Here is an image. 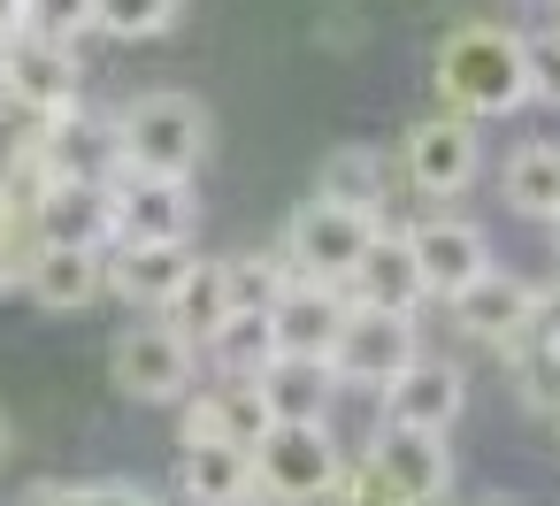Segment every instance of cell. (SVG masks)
Returning a JSON list of instances; mask_svg holds the SVG:
<instances>
[{
	"label": "cell",
	"mask_w": 560,
	"mask_h": 506,
	"mask_svg": "<svg viewBox=\"0 0 560 506\" xmlns=\"http://www.w3.org/2000/svg\"><path fill=\"white\" fill-rule=\"evenodd\" d=\"M24 292L47 315H85L93 299H108V254H93V246H39L32 269H24Z\"/></svg>",
	"instance_id": "18"
},
{
	"label": "cell",
	"mask_w": 560,
	"mask_h": 506,
	"mask_svg": "<svg viewBox=\"0 0 560 506\" xmlns=\"http://www.w3.org/2000/svg\"><path fill=\"white\" fill-rule=\"evenodd\" d=\"M200 361L215 368V376H261L269 361H277V330H269V315H223V330L200 345Z\"/></svg>",
	"instance_id": "28"
},
{
	"label": "cell",
	"mask_w": 560,
	"mask_h": 506,
	"mask_svg": "<svg viewBox=\"0 0 560 506\" xmlns=\"http://www.w3.org/2000/svg\"><path fill=\"white\" fill-rule=\"evenodd\" d=\"M24 32V0H0V47H9Z\"/></svg>",
	"instance_id": "37"
},
{
	"label": "cell",
	"mask_w": 560,
	"mask_h": 506,
	"mask_svg": "<svg viewBox=\"0 0 560 506\" xmlns=\"http://www.w3.org/2000/svg\"><path fill=\"white\" fill-rule=\"evenodd\" d=\"M246 452H254V498L261 506H323L353 460L330 422H269Z\"/></svg>",
	"instance_id": "3"
},
{
	"label": "cell",
	"mask_w": 560,
	"mask_h": 506,
	"mask_svg": "<svg viewBox=\"0 0 560 506\" xmlns=\"http://www.w3.org/2000/svg\"><path fill=\"white\" fill-rule=\"evenodd\" d=\"M0 108H9V55H0Z\"/></svg>",
	"instance_id": "39"
},
{
	"label": "cell",
	"mask_w": 560,
	"mask_h": 506,
	"mask_svg": "<svg viewBox=\"0 0 560 506\" xmlns=\"http://www.w3.org/2000/svg\"><path fill=\"white\" fill-rule=\"evenodd\" d=\"M407 254H415V276H422V299H453L460 284H476L491 269V238L460 215H422L399 231Z\"/></svg>",
	"instance_id": "13"
},
{
	"label": "cell",
	"mask_w": 560,
	"mask_h": 506,
	"mask_svg": "<svg viewBox=\"0 0 560 506\" xmlns=\"http://www.w3.org/2000/svg\"><path fill=\"white\" fill-rule=\"evenodd\" d=\"M338 292L361 315H422V276H415V254H407V238L392 223L361 246V261H353V276Z\"/></svg>",
	"instance_id": "16"
},
{
	"label": "cell",
	"mask_w": 560,
	"mask_h": 506,
	"mask_svg": "<svg viewBox=\"0 0 560 506\" xmlns=\"http://www.w3.org/2000/svg\"><path fill=\"white\" fill-rule=\"evenodd\" d=\"M537 330L560 338V284H545V299H537Z\"/></svg>",
	"instance_id": "36"
},
{
	"label": "cell",
	"mask_w": 560,
	"mask_h": 506,
	"mask_svg": "<svg viewBox=\"0 0 560 506\" xmlns=\"http://www.w3.org/2000/svg\"><path fill=\"white\" fill-rule=\"evenodd\" d=\"M177 24V0H93V32L108 39H162Z\"/></svg>",
	"instance_id": "30"
},
{
	"label": "cell",
	"mask_w": 560,
	"mask_h": 506,
	"mask_svg": "<svg viewBox=\"0 0 560 506\" xmlns=\"http://www.w3.org/2000/svg\"><path fill=\"white\" fill-rule=\"evenodd\" d=\"M192 261H200V254H192V238H162V246H108V292H116L131 315H162Z\"/></svg>",
	"instance_id": "17"
},
{
	"label": "cell",
	"mask_w": 560,
	"mask_h": 506,
	"mask_svg": "<svg viewBox=\"0 0 560 506\" xmlns=\"http://www.w3.org/2000/svg\"><path fill=\"white\" fill-rule=\"evenodd\" d=\"M422 353V330H415V315H346V330L330 338V353H323V368H330V384L338 391H384L407 361Z\"/></svg>",
	"instance_id": "6"
},
{
	"label": "cell",
	"mask_w": 560,
	"mask_h": 506,
	"mask_svg": "<svg viewBox=\"0 0 560 506\" xmlns=\"http://www.w3.org/2000/svg\"><path fill=\"white\" fill-rule=\"evenodd\" d=\"M9 445H16V429H9V414H0V468H9Z\"/></svg>",
	"instance_id": "38"
},
{
	"label": "cell",
	"mask_w": 560,
	"mask_h": 506,
	"mask_svg": "<svg viewBox=\"0 0 560 506\" xmlns=\"http://www.w3.org/2000/svg\"><path fill=\"white\" fill-rule=\"evenodd\" d=\"M330 498H338V506H415V498H399V491H392L361 452L346 460V475H338V491H330Z\"/></svg>",
	"instance_id": "34"
},
{
	"label": "cell",
	"mask_w": 560,
	"mask_h": 506,
	"mask_svg": "<svg viewBox=\"0 0 560 506\" xmlns=\"http://www.w3.org/2000/svg\"><path fill=\"white\" fill-rule=\"evenodd\" d=\"M460 407H468V376H460V361H438V353H415V361L376 391V422H392V429H430V437H453Z\"/></svg>",
	"instance_id": "12"
},
{
	"label": "cell",
	"mask_w": 560,
	"mask_h": 506,
	"mask_svg": "<svg viewBox=\"0 0 560 506\" xmlns=\"http://www.w3.org/2000/svg\"><path fill=\"white\" fill-rule=\"evenodd\" d=\"M24 32L78 47V32H93V0H24Z\"/></svg>",
	"instance_id": "32"
},
{
	"label": "cell",
	"mask_w": 560,
	"mask_h": 506,
	"mask_svg": "<svg viewBox=\"0 0 560 506\" xmlns=\"http://www.w3.org/2000/svg\"><path fill=\"white\" fill-rule=\"evenodd\" d=\"M192 177H139V169H116L108 177V223L116 238L108 246H162V238H192Z\"/></svg>",
	"instance_id": "10"
},
{
	"label": "cell",
	"mask_w": 560,
	"mask_h": 506,
	"mask_svg": "<svg viewBox=\"0 0 560 506\" xmlns=\"http://www.w3.org/2000/svg\"><path fill=\"white\" fill-rule=\"evenodd\" d=\"M0 55H9V108H16V116L47 123V116H70V108L85 101V62H78L70 39L16 32Z\"/></svg>",
	"instance_id": "8"
},
{
	"label": "cell",
	"mask_w": 560,
	"mask_h": 506,
	"mask_svg": "<svg viewBox=\"0 0 560 506\" xmlns=\"http://www.w3.org/2000/svg\"><path fill=\"white\" fill-rule=\"evenodd\" d=\"M62 506H170V498L147 491V483H131V475H93V483H70Z\"/></svg>",
	"instance_id": "33"
},
{
	"label": "cell",
	"mask_w": 560,
	"mask_h": 506,
	"mask_svg": "<svg viewBox=\"0 0 560 506\" xmlns=\"http://www.w3.org/2000/svg\"><path fill=\"white\" fill-rule=\"evenodd\" d=\"M346 315H353V307H346V292H338V284H307V276H300V284L269 307L277 353H315V361H323V353H330V338L346 330Z\"/></svg>",
	"instance_id": "22"
},
{
	"label": "cell",
	"mask_w": 560,
	"mask_h": 506,
	"mask_svg": "<svg viewBox=\"0 0 560 506\" xmlns=\"http://www.w3.org/2000/svg\"><path fill=\"white\" fill-rule=\"evenodd\" d=\"M124 162H116V131L108 116H93L85 101L70 116H47L32 123V177L39 185H108Z\"/></svg>",
	"instance_id": "9"
},
{
	"label": "cell",
	"mask_w": 560,
	"mask_h": 506,
	"mask_svg": "<svg viewBox=\"0 0 560 506\" xmlns=\"http://www.w3.org/2000/svg\"><path fill=\"white\" fill-rule=\"evenodd\" d=\"M32 223H39V246H93V254H108V238H116L108 185H39L32 192Z\"/></svg>",
	"instance_id": "20"
},
{
	"label": "cell",
	"mask_w": 560,
	"mask_h": 506,
	"mask_svg": "<svg viewBox=\"0 0 560 506\" xmlns=\"http://www.w3.org/2000/svg\"><path fill=\"white\" fill-rule=\"evenodd\" d=\"M292 284H300V269L284 261V246H246V254H231V261H223L231 315H269Z\"/></svg>",
	"instance_id": "26"
},
{
	"label": "cell",
	"mask_w": 560,
	"mask_h": 506,
	"mask_svg": "<svg viewBox=\"0 0 560 506\" xmlns=\"http://www.w3.org/2000/svg\"><path fill=\"white\" fill-rule=\"evenodd\" d=\"M361 460H369L399 498H415V506H445V498H453V445L430 437V429H392V422H376V437H369Z\"/></svg>",
	"instance_id": "14"
},
{
	"label": "cell",
	"mask_w": 560,
	"mask_h": 506,
	"mask_svg": "<svg viewBox=\"0 0 560 506\" xmlns=\"http://www.w3.org/2000/svg\"><path fill=\"white\" fill-rule=\"evenodd\" d=\"M545 231H552V261H560V215H552V223H545Z\"/></svg>",
	"instance_id": "40"
},
{
	"label": "cell",
	"mask_w": 560,
	"mask_h": 506,
	"mask_svg": "<svg viewBox=\"0 0 560 506\" xmlns=\"http://www.w3.org/2000/svg\"><path fill=\"white\" fill-rule=\"evenodd\" d=\"M384 223H369V215H346V208H330V200H307V208H292V223H284V261L307 276V284H346L353 276V261H361V246L376 238Z\"/></svg>",
	"instance_id": "11"
},
{
	"label": "cell",
	"mask_w": 560,
	"mask_h": 506,
	"mask_svg": "<svg viewBox=\"0 0 560 506\" xmlns=\"http://www.w3.org/2000/svg\"><path fill=\"white\" fill-rule=\"evenodd\" d=\"M522 85L529 101L560 108V32H522Z\"/></svg>",
	"instance_id": "31"
},
{
	"label": "cell",
	"mask_w": 560,
	"mask_h": 506,
	"mask_svg": "<svg viewBox=\"0 0 560 506\" xmlns=\"http://www.w3.org/2000/svg\"><path fill=\"white\" fill-rule=\"evenodd\" d=\"M499 361H506V376H514V399H522L529 414H552V399H560V338L529 330V338H514Z\"/></svg>",
	"instance_id": "29"
},
{
	"label": "cell",
	"mask_w": 560,
	"mask_h": 506,
	"mask_svg": "<svg viewBox=\"0 0 560 506\" xmlns=\"http://www.w3.org/2000/svg\"><path fill=\"white\" fill-rule=\"evenodd\" d=\"M254 391H261L269 422H330V407H338V384H330V368L315 353H277L254 376Z\"/></svg>",
	"instance_id": "23"
},
{
	"label": "cell",
	"mask_w": 560,
	"mask_h": 506,
	"mask_svg": "<svg viewBox=\"0 0 560 506\" xmlns=\"http://www.w3.org/2000/svg\"><path fill=\"white\" fill-rule=\"evenodd\" d=\"M476 169H483L476 123H460V116H445V108L407 123V139H399V177H407L422 200H460V192L476 185Z\"/></svg>",
	"instance_id": "5"
},
{
	"label": "cell",
	"mask_w": 560,
	"mask_h": 506,
	"mask_svg": "<svg viewBox=\"0 0 560 506\" xmlns=\"http://www.w3.org/2000/svg\"><path fill=\"white\" fill-rule=\"evenodd\" d=\"M499 200L522 223H552L560 215V139H522L499 169Z\"/></svg>",
	"instance_id": "24"
},
{
	"label": "cell",
	"mask_w": 560,
	"mask_h": 506,
	"mask_svg": "<svg viewBox=\"0 0 560 506\" xmlns=\"http://www.w3.org/2000/svg\"><path fill=\"white\" fill-rule=\"evenodd\" d=\"M62 498H70V483H62V475H39V483H24V491H16V506H62Z\"/></svg>",
	"instance_id": "35"
},
{
	"label": "cell",
	"mask_w": 560,
	"mask_h": 506,
	"mask_svg": "<svg viewBox=\"0 0 560 506\" xmlns=\"http://www.w3.org/2000/svg\"><path fill=\"white\" fill-rule=\"evenodd\" d=\"M177 491H185V506H261L254 498V452L215 445V437L177 445Z\"/></svg>",
	"instance_id": "19"
},
{
	"label": "cell",
	"mask_w": 560,
	"mask_h": 506,
	"mask_svg": "<svg viewBox=\"0 0 560 506\" xmlns=\"http://www.w3.org/2000/svg\"><path fill=\"white\" fill-rule=\"evenodd\" d=\"M552 422H560V399H552Z\"/></svg>",
	"instance_id": "41"
},
{
	"label": "cell",
	"mask_w": 560,
	"mask_h": 506,
	"mask_svg": "<svg viewBox=\"0 0 560 506\" xmlns=\"http://www.w3.org/2000/svg\"><path fill=\"white\" fill-rule=\"evenodd\" d=\"M537 299H545V284L537 276H522V269H483L476 284H460L453 299H445V315H453V330L460 338H476V345H491V353H506L514 338H529L537 330Z\"/></svg>",
	"instance_id": "7"
},
{
	"label": "cell",
	"mask_w": 560,
	"mask_h": 506,
	"mask_svg": "<svg viewBox=\"0 0 560 506\" xmlns=\"http://www.w3.org/2000/svg\"><path fill=\"white\" fill-rule=\"evenodd\" d=\"M430 78H438V108L460 116V123H491V116L529 108V85H522V32H506V24H460V32L438 47Z\"/></svg>",
	"instance_id": "1"
},
{
	"label": "cell",
	"mask_w": 560,
	"mask_h": 506,
	"mask_svg": "<svg viewBox=\"0 0 560 506\" xmlns=\"http://www.w3.org/2000/svg\"><path fill=\"white\" fill-rule=\"evenodd\" d=\"M315 200L346 208V215H369V223H392V162L376 146H330L323 169H315Z\"/></svg>",
	"instance_id": "21"
},
{
	"label": "cell",
	"mask_w": 560,
	"mask_h": 506,
	"mask_svg": "<svg viewBox=\"0 0 560 506\" xmlns=\"http://www.w3.org/2000/svg\"><path fill=\"white\" fill-rule=\"evenodd\" d=\"M108 376H116V391L139 399V407H177V399L200 384V345H185L162 315H147V322L116 330Z\"/></svg>",
	"instance_id": "4"
},
{
	"label": "cell",
	"mask_w": 560,
	"mask_h": 506,
	"mask_svg": "<svg viewBox=\"0 0 560 506\" xmlns=\"http://www.w3.org/2000/svg\"><path fill=\"white\" fill-rule=\"evenodd\" d=\"M223 315H231V292H223V261H192L185 269V284L170 292V307H162V322L185 338V345H208L215 330H223Z\"/></svg>",
	"instance_id": "27"
},
{
	"label": "cell",
	"mask_w": 560,
	"mask_h": 506,
	"mask_svg": "<svg viewBox=\"0 0 560 506\" xmlns=\"http://www.w3.org/2000/svg\"><path fill=\"white\" fill-rule=\"evenodd\" d=\"M177 407H185V414H177V445H192V437L254 445V437L269 429V407H261V391H254L246 376H200Z\"/></svg>",
	"instance_id": "15"
},
{
	"label": "cell",
	"mask_w": 560,
	"mask_h": 506,
	"mask_svg": "<svg viewBox=\"0 0 560 506\" xmlns=\"http://www.w3.org/2000/svg\"><path fill=\"white\" fill-rule=\"evenodd\" d=\"M32 169H0V292H24V269L39 254V223H32Z\"/></svg>",
	"instance_id": "25"
},
{
	"label": "cell",
	"mask_w": 560,
	"mask_h": 506,
	"mask_svg": "<svg viewBox=\"0 0 560 506\" xmlns=\"http://www.w3.org/2000/svg\"><path fill=\"white\" fill-rule=\"evenodd\" d=\"M108 131H116V162L139 169V177H192L208 162V146H215L208 101H192L177 85H154V93L124 101L108 116Z\"/></svg>",
	"instance_id": "2"
}]
</instances>
